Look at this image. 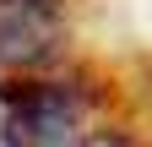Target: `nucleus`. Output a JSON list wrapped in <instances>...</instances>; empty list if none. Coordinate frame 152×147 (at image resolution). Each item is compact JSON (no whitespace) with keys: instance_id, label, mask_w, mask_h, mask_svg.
<instances>
[{"instance_id":"obj_3","label":"nucleus","mask_w":152,"mask_h":147,"mask_svg":"<svg viewBox=\"0 0 152 147\" xmlns=\"http://www.w3.org/2000/svg\"><path fill=\"white\" fill-rule=\"evenodd\" d=\"M76 147H147L141 136H125V131H87Z\"/></svg>"},{"instance_id":"obj_1","label":"nucleus","mask_w":152,"mask_h":147,"mask_svg":"<svg viewBox=\"0 0 152 147\" xmlns=\"http://www.w3.org/2000/svg\"><path fill=\"white\" fill-rule=\"evenodd\" d=\"M87 93L54 76H6L0 82V142L6 147H76L87 131Z\"/></svg>"},{"instance_id":"obj_2","label":"nucleus","mask_w":152,"mask_h":147,"mask_svg":"<svg viewBox=\"0 0 152 147\" xmlns=\"http://www.w3.org/2000/svg\"><path fill=\"white\" fill-rule=\"evenodd\" d=\"M65 0H0V65L11 76H38L65 54Z\"/></svg>"}]
</instances>
